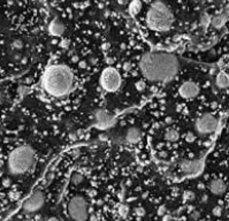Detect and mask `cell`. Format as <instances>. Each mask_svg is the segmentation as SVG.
<instances>
[{"mask_svg":"<svg viewBox=\"0 0 229 221\" xmlns=\"http://www.w3.org/2000/svg\"><path fill=\"white\" fill-rule=\"evenodd\" d=\"M139 69L149 81L167 82L176 76L180 69V61L173 54L153 52L142 57Z\"/></svg>","mask_w":229,"mask_h":221,"instance_id":"6da1fadb","label":"cell"},{"mask_svg":"<svg viewBox=\"0 0 229 221\" xmlns=\"http://www.w3.org/2000/svg\"><path fill=\"white\" fill-rule=\"evenodd\" d=\"M74 74L65 65L48 67L43 75V88L53 97H63L74 88Z\"/></svg>","mask_w":229,"mask_h":221,"instance_id":"7a4b0ae2","label":"cell"},{"mask_svg":"<svg viewBox=\"0 0 229 221\" xmlns=\"http://www.w3.org/2000/svg\"><path fill=\"white\" fill-rule=\"evenodd\" d=\"M146 23L152 30L160 32L168 31L174 23V15L170 7L161 0L153 1L146 13Z\"/></svg>","mask_w":229,"mask_h":221,"instance_id":"3957f363","label":"cell"},{"mask_svg":"<svg viewBox=\"0 0 229 221\" xmlns=\"http://www.w3.org/2000/svg\"><path fill=\"white\" fill-rule=\"evenodd\" d=\"M35 164V152L28 145H21L12 151L8 157L7 166L10 174L23 175L28 173Z\"/></svg>","mask_w":229,"mask_h":221,"instance_id":"277c9868","label":"cell"},{"mask_svg":"<svg viewBox=\"0 0 229 221\" xmlns=\"http://www.w3.org/2000/svg\"><path fill=\"white\" fill-rule=\"evenodd\" d=\"M68 214L73 220L83 221L88 219V204L83 196L76 195L69 201Z\"/></svg>","mask_w":229,"mask_h":221,"instance_id":"5b68a950","label":"cell"},{"mask_svg":"<svg viewBox=\"0 0 229 221\" xmlns=\"http://www.w3.org/2000/svg\"><path fill=\"white\" fill-rule=\"evenodd\" d=\"M121 82H122L121 75L119 74L116 69L112 67L106 68L100 75V84L103 89H105L106 91H110V92L117 91L121 87Z\"/></svg>","mask_w":229,"mask_h":221,"instance_id":"8992f818","label":"cell"},{"mask_svg":"<svg viewBox=\"0 0 229 221\" xmlns=\"http://www.w3.org/2000/svg\"><path fill=\"white\" fill-rule=\"evenodd\" d=\"M219 127V120L212 114L202 115L195 123L196 131L200 135H209L214 132Z\"/></svg>","mask_w":229,"mask_h":221,"instance_id":"52a82bcc","label":"cell"},{"mask_svg":"<svg viewBox=\"0 0 229 221\" xmlns=\"http://www.w3.org/2000/svg\"><path fill=\"white\" fill-rule=\"evenodd\" d=\"M45 203V197L42 191H36L31 196L28 197V199L23 203V211L25 213H35L39 211Z\"/></svg>","mask_w":229,"mask_h":221,"instance_id":"ba28073f","label":"cell"},{"mask_svg":"<svg viewBox=\"0 0 229 221\" xmlns=\"http://www.w3.org/2000/svg\"><path fill=\"white\" fill-rule=\"evenodd\" d=\"M199 93V87L195 82H184L179 88V95L184 99H192Z\"/></svg>","mask_w":229,"mask_h":221,"instance_id":"9c48e42d","label":"cell"},{"mask_svg":"<svg viewBox=\"0 0 229 221\" xmlns=\"http://www.w3.org/2000/svg\"><path fill=\"white\" fill-rule=\"evenodd\" d=\"M180 167L185 175H196L200 172L203 164L200 160H183Z\"/></svg>","mask_w":229,"mask_h":221,"instance_id":"30bf717a","label":"cell"},{"mask_svg":"<svg viewBox=\"0 0 229 221\" xmlns=\"http://www.w3.org/2000/svg\"><path fill=\"white\" fill-rule=\"evenodd\" d=\"M142 139V131L138 128H129L124 134V141L130 144H137Z\"/></svg>","mask_w":229,"mask_h":221,"instance_id":"8fae6325","label":"cell"},{"mask_svg":"<svg viewBox=\"0 0 229 221\" xmlns=\"http://www.w3.org/2000/svg\"><path fill=\"white\" fill-rule=\"evenodd\" d=\"M210 190L212 194L214 195H222L225 191H226V183L224 180L221 179H213L211 182H210V186H209Z\"/></svg>","mask_w":229,"mask_h":221,"instance_id":"7c38bea8","label":"cell"},{"mask_svg":"<svg viewBox=\"0 0 229 221\" xmlns=\"http://www.w3.org/2000/svg\"><path fill=\"white\" fill-rule=\"evenodd\" d=\"M229 18V6H227V8L220 13L219 15H217L214 18H212V25L217 29H220Z\"/></svg>","mask_w":229,"mask_h":221,"instance_id":"4fadbf2b","label":"cell"},{"mask_svg":"<svg viewBox=\"0 0 229 221\" xmlns=\"http://www.w3.org/2000/svg\"><path fill=\"white\" fill-rule=\"evenodd\" d=\"M95 117H96L97 123H98L99 126L106 127V126H108V124L112 122V116H111L108 113H106L105 110H96V112H95Z\"/></svg>","mask_w":229,"mask_h":221,"instance_id":"5bb4252c","label":"cell"},{"mask_svg":"<svg viewBox=\"0 0 229 221\" xmlns=\"http://www.w3.org/2000/svg\"><path fill=\"white\" fill-rule=\"evenodd\" d=\"M215 84L219 89H228L229 88V76L225 72H220L217 75Z\"/></svg>","mask_w":229,"mask_h":221,"instance_id":"9a60e30c","label":"cell"},{"mask_svg":"<svg viewBox=\"0 0 229 221\" xmlns=\"http://www.w3.org/2000/svg\"><path fill=\"white\" fill-rule=\"evenodd\" d=\"M65 31V25L59 21V20H54L51 25H50V32L54 36H60L62 35Z\"/></svg>","mask_w":229,"mask_h":221,"instance_id":"2e32d148","label":"cell"},{"mask_svg":"<svg viewBox=\"0 0 229 221\" xmlns=\"http://www.w3.org/2000/svg\"><path fill=\"white\" fill-rule=\"evenodd\" d=\"M179 137H180V134L174 128H168L166 130V132H165V138L167 141H169V142H175V141L179 139Z\"/></svg>","mask_w":229,"mask_h":221,"instance_id":"e0dca14e","label":"cell"},{"mask_svg":"<svg viewBox=\"0 0 229 221\" xmlns=\"http://www.w3.org/2000/svg\"><path fill=\"white\" fill-rule=\"evenodd\" d=\"M142 9V3L139 0H132V2L129 6V10L132 15H137Z\"/></svg>","mask_w":229,"mask_h":221,"instance_id":"ac0fdd59","label":"cell"},{"mask_svg":"<svg viewBox=\"0 0 229 221\" xmlns=\"http://www.w3.org/2000/svg\"><path fill=\"white\" fill-rule=\"evenodd\" d=\"M200 24L203 27H207L210 24H212V18L210 17L209 14H203L202 17H200Z\"/></svg>","mask_w":229,"mask_h":221,"instance_id":"d6986e66","label":"cell"},{"mask_svg":"<svg viewBox=\"0 0 229 221\" xmlns=\"http://www.w3.org/2000/svg\"><path fill=\"white\" fill-rule=\"evenodd\" d=\"M83 175H81V174H74L73 176H72V182H73V184H75V186H77V184H81L82 182H83Z\"/></svg>","mask_w":229,"mask_h":221,"instance_id":"ffe728a7","label":"cell"},{"mask_svg":"<svg viewBox=\"0 0 229 221\" xmlns=\"http://www.w3.org/2000/svg\"><path fill=\"white\" fill-rule=\"evenodd\" d=\"M128 206L127 205H123V204H121L120 206H119V213L122 216V217H125L127 214H128Z\"/></svg>","mask_w":229,"mask_h":221,"instance_id":"44dd1931","label":"cell"},{"mask_svg":"<svg viewBox=\"0 0 229 221\" xmlns=\"http://www.w3.org/2000/svg\"><path fill=\"white\" fill-rule=\"evenodd\" d=\"M22 45H23V44H22L21 40H15V42L13 43V47H14V48H17V50H18V48H22Z\"/></svg>","mask_w":229,"mask_h":221,"instance_id":"7402d4cb","label":"cell"},{"mask_svg":"<svg viewBox=\"0 0 229 221\" xmlns=\"http://www.w3.org/2000/svg\"><path fill=\"white\" fill-rule=\"evenodd\" d=\"M213 213L214 214H217V216H220L221 214V207H214V210H213Z\"/></svg>","mask_w":229,"mask_h":221,"instance_id":"603a6c76","label":"cell"},{"mask_svg":"<svg viewBox=\"0 0 229 221\" xmlns=\"http://www.w3.org/2000/svg\"><path fill=\"white\" fill-rule=\"evenodd\" d=\"M187 139H189L190 142H192V141L195 139V135H194V134H191V132H189V134L187 135Z\"/></svg>","mask_w":229,"mask_h":221,"instance_id":"cb8c5ba5","label":"cell"}]
</instances>
